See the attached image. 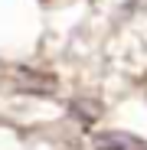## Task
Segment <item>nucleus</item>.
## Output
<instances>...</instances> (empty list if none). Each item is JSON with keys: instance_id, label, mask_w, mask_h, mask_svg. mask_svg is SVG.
I'll return each instance as SVG.
<instances>
[{"instance_id": "obj_1", "label": "nucleus", "mask_w": 147, "mask_h": 150, "mask_svg": "<svg viewBox=\"0 0 147 150\" xmlns=\"http://www.w3.org/2000/svg\"><path fill=\"white\" fill-rule=\"evenodd\" d=\"M95 150H147V140L134 137V134H121V131H108L95 137Z\"/></svg>"}]
</instances>
